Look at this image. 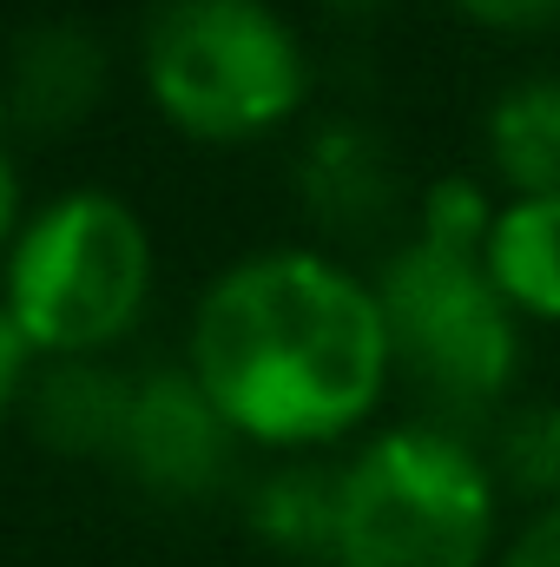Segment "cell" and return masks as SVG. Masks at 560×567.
<instances>
[{
	"label": "cell",
	"instance_id": "obj_1",
	"mask_svg": "<svg viewBox=\"0 0 560 567\" xmlns=\"http://www.w3.org/2000/svg\"><path fill=\"white\" fill-rule=\"evenodd\" d=\"M390 323L363 278L317 251H265L205 290L191 377L211 410L258 442H330L376 410Z\"/></svg>",
	"mask_w": 560,
	"mask_h": 567
},
{
	"label": "cell",
	"instance_id": "obj_2",
	"mask_svg": "<svg viewBox=\"0 0 560 567\" xmlns=\"http://www.w3.org/2000/svg\"><path fill=\"white\" fill-rule=\"evenodd\" d=\"M336 567H481L495 475L442 429H390L336 468Z\"/></svg>",
	"mask_w": 560,
	"mask_h": 567
},
{
	"label": "cell",
	"instance_id": "obj_3",
	"mask_svg": "<svg viewBox=\"0 0 560 567\" xmlns=\"http://www.w3.org/2000/svg\"><path fill=\"white\" fill-rule=\"evenodd\" d=\"M145 80L191 140H258L303 106L310 66L265 0H158Z\"/></svg>",
	"mask_w": 560,
	"mask_h": 567
},
{
	"label": "cell",
	"instance_id": "obj_4",
	"mask_svg": "<svg viewBox=\"0 0 560 567\" xmlns=\"http://www.w3.org/2000/svg\"><path fill=\"white\" fill-rule=\"evenodd\" d=\"M145 278L152 245L139 218L106 192H66L27 225L7 310L33 350H93L139 317Z\"/></svg>",
	"mask_w": 560,
	"mask_h": 567
},
{
	"label": "cell",
	"instance_id": "obj_5",
	"mask_svg": "<svg viewBox=\"0 0 560 567\" xmlns=\"http://www.w3.org/2000/svg\"><path fill=\"white\" fill-rule=\"evenodd\" d=\"M376 303L390 323V357L442 403L481 410L515 383L521 370L515 303L495 290L481 258L416 238L383 265Z\"/></svg>",
	"mask_w": 560,
	"mask_h": 567
},
{
	"label": "cell",
	"instance_id": "obj_6",
	"mask_svg": "<svg viewBox=\"0 0 560 567\" xmlns=\"http://www.w3.org/2000/svg\"><path fill=\"white\" fill-rule=\"evenodd\" d=\"M225 435L231 423L211 410V396L198 390V377H145L126 396V423H120V455L139 468L152 488L172 495H198L218 468H225Z\"/></svg>",
	"mask_w": 560,
	"mask_h": 567
},
{
	"label": "cell",
	"instance_id": "obj_7",
	"mask_svg": "<svg viewBox=\"0 0 560 567\" xmlns=\"http://www.w3.org/2000/svg\"><path fill=\"white\" fill-rule=\"evenodd\" d=\"M488 158L515 198H560V73L515 80L488 106Z\"/></svg>",
	"mask_w": 560,
	"mask_h": 567
},
{
	"label": "cell",
	"instance_id": "obj_8",
	"mask_svg": "<svg viewBox=\"0 0 560 567\" xmlns=\"http://www.w3.org/2000/svg\"><path fill=\"white\" fill-rule=\"evenodd\" d=\"M481 265H488L495 290L515 310L560 323V198H515V205H501Z\"/></svg>",
	"mask_w": 560,
	"mask_h": 567
},
{
	"label": "cell",
	"instance_id": "obj_9",
	"mask_svg": "<svg viewBox=\"0 0 560 567\" xmlns=\"http://www.w3.org/2000/svg\"><path fill=\"white\" fill-rule=\"evenodd\" d=\"M336 488H343V475H330V468H290L278 482H265L258 528L290 555H330L336 561Z\"/></svg>",
	"mask_w": 560,
	"mask_h": 567
},
{
	"label": "cell",
	"instance_id": "obj_10",
	"mask_svg": "<svg viewBox=\"0 0 560 567\" xmlns=\"http://www.w3.org/2000/svg\"><path fill=\"white\" fill-rule=\"evenodd\" d=\"M126 396L133 383L126 377H106V370H60L46 383V435L60 449H113L120 442V423H126Z\"/></svg>",
	"mask_w": 560,
	"mask_h": 567
},
{
	"label": "cell",
	"instance_id": "obj_11",
	"mask_svg": "<svg viewBox=\"0 0 560 567\" xmlns=\"http://www.w3.org/2000/svg\"><path fill=\"white\" fill-rule=\"evenodd\" d=\"M501 475L521 495H548L560 502V403H528L501 429Z\"/></svg>",
	"mask_w": 560,
	"mask_h": 567
},
{
	"label": "cell",
	"instance_id": "obj_12",
	"mask_svg": "<svg viewBox=\"0 0 560 567\" xmlns=\"http://www.w3.org/2000/svg\"><path fill=\"white\" fill-rule=\"evenodd\" d=\"M488 231H495V205L481 198L475 178H442V185H428V198H422V238H428V245L481 258V251H488Z\"/></svg>",
	"mask_w": 560,
	"mask_h": 567
},
{
	"label": "cell",
	"instance_id": "obj_13",
	"mask_svg": "<svg viewBox=\"0 0 560 567\" xmlns=\"http://www.w3.org/2000/svg\"><path fill=\"white\" fill-rule=\"evenodd\" d=\"M468 20L495 27V33H541L560 27V0H455Z\"/></svg>",
	"mask_w": 560,
	"mask_h": 567
},
{
	"label": "cell",
	"instance_id": "obj_14",
	"mask_svg": "<svg viewBox=\"0 0 560 567\" xmlns=\"http://www.w3.org/2000/svg\"><path fill=\"white\" fill-rule=\"evenodd\" d=\"M501 567H560V502L541 508V515L515 535V548L501 555Z\"/></svg>",
	"mask_w": 560,
	"mask_h": 567
},
{
	"label": "cell",
	"instance_id": "obj_15",
	"mask_svg": "<svg viewBox=\"0 0 560 567\" xmlns=\"http://www.w3.org/2000/svg\"><path fill=\"white\" fill-rule=\"evenodd\" d=\"M27 337H20V323H13V310H0V410L13 403V390H20V370H27Z\"/></svg>",
	"mask_w": 560,
	"mask_h": 567
},
{
	"label": "cell",
	"instance_id": "obj_16",
	"mask_svg": "<svg viewBox=\"0 0 560 567\" xmlns=\"http://www.w3.org/2000/svg\"><path fill=\"white\" fill-rule=\"evenodd\" d=\"M7 225H13V165L0 152V238H7Z\"/></svg>",
	"mask_w": 560,
	"mask_h": 567
},
{
	"label": "cell",
	"instance_id": "obj_17",
	"mask_svg": "<svg viewBox=\"0 0 560 567\" xmlns=\"http://www.w3.org/2000/svg\"><path fill=\"white\" fill-rule=\"evenodd\" d=\"M336 7H370V0H336Z\"/></svg>",
	"mask_w": 560,
	"mask_h": 567
}]
</instances>
